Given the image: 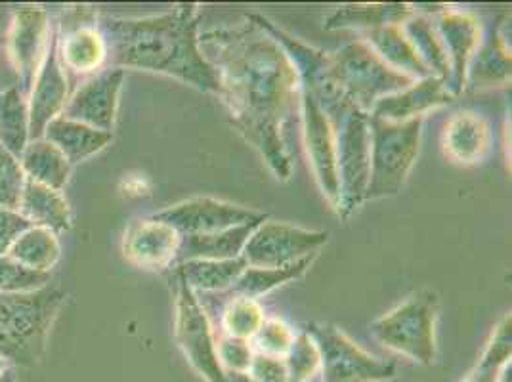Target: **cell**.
<instances>
[{
	"mask_svg": "<svg viewBox=\"0 0 512 382\" xmlns=\"http://www.w3.org/2000/svg\"><path fill=\"white\" fill-rule=\"evenodd\" d=\"M327 243L325 232H314L287 222H262L249 235L241 258L251 268H285L318 256Z\"/></svg>",
	"mask_w": 512,
	"mask_h": 382,
	"instance_id": "9c48e42d",
	"label": "cell"
},
{
	"mask_svg": "<svg viewBox=\"0 0 512 382\" xmlns=\"http://www.w3.org/2000/svg\"><path fill=\"white\" fill-rule=\"evenodd\" d=\"M58 35V58L75 75H88L107 64V44L98 29V16L86 8L67 14Z\"/></svg>",
	"mask_w": 512,
	"mask_h": 382,
	"instance_id": "5bb4252c",
	"label": "cell"
},
{
	"mask_svg": "<svg viewBox=\"0 0 512 382\" xmlns=\"http://www.w3.org/2000/svg\"><path fill=\"white\" fill-rule=\"evenodd\" d=\"M20 163L27 180H33L56 191L64 190L71 174V165L62 155V151L44 138L31 140L27 144Z\"/></svg>",
	"mask_w": 512,
	"mask_h": 382,
	"instance_id": "83f0119b",
	"label": "cell"
},
{
	"mask_svg": "<svg viewBox=\"0 0 512 382\" xmlns=\"http://www.w3.org/2000/svg\"><path fill=\"white\" fill-rule=\"evenodd\" d=\"M283 360L289 371V382H308L320 371L318 346L306 331L295 335V342Z\"/></svg>",
	"mask_w": 512,
	"mask_h": 382,
	"instance_id": "d590c367",
	"label": "cell"
},
{
	"mask_svg": "<svg viewBox=\"0 0 512 382\" xmlns=\"http://www.w3.org/2000/svg\"><path fill=\"white\" fill-rule=\"evenodd\" d=\"M425 117L406 123H392L369 115L371 128V159L365 201L398 195L406 186L423 136Z\"/></svg>",
	"mask_w": 512,
	"mask_h": 382,
	"instance_id": "5b68a950",
	"label": "cell"
},
{
	"mask_svg": "<svg viewBox=\"0 0 512 382\" xmlns=\"http://www.w3.org/2000/svg\"><path fill=\"white\" fill-rule=\"evenodd\" d=\"M511 67V46L503 31L495 29L472 56L467 71V85L472 90L507 85L511 83Z\"/></svg>",
	"mask_w": 512,
	"mask_h": 382,
	"instance_id": "603a6c76",
	"label": "cell"
},
{
	"mask_svg": "<svg viewBox=\"0 0 512 382\" xmlns=\"http://www.w3.org/2000/svg\"><path fill=\"white\" fill-rule=\"evenodd\" d=\"M440 300L432 291H419L371 325L373 337L409 360L430 365L436 358V319Z\"/></svg>",
	"mask_w": 512,
	"mask_h": 382,
	"instance_id": "52a82bcc",
	"label": "cell"
},
{
	"mask_svg": "<svg viewBox=\"0 0 512 382\" xmlns=\"http://www.w3.org/2000/svg\"><path fill=\"white\" fill-rule=\"evenodd\" d=\"M251 342H253L251 346H253L255 354L285 358L295 342V333L281 319H266Z\"/></svg>",
	"mask_w": 512,
	"mask_h": 382,
	"instance_id": "74e56055",
	"label": "cell"
},
{
	"mask_svg": "<svg viewBox=\"0 0 512 382\" xmlns=\"http://www.w3.org/2000/svg\"><path fill=\"white\" fill-rule=\"evenodd\" d=\"M50 285L48 272H37L14 260L12 256H0V295H18L41 291Z\"/></svg>",
	"mask_w": 512,
	"mask_h": 382,
	"instance_id": "e575fe53",
	"label": "cell"
},
{
	"mask_svg": "<svg viewBox=\"0 0 512 382\" xmlns=\"http://www.w3.org/2000/svg\"><path fill=\"white\" fill-rule=\"evenodd\" d=\"M31 224L12 211L0 209V256L6 255L18 235L29 230Z\"/></svg>",
	"mask_w": 512,
	"mask_h": 382,
	"instance_id": "60d3db41",
	"label": "cell"
},
{
	"mask_svg": "<svg viewBox=\"0 0 512 382\" xmlns=\"http://www.w3.org/2000/svg\"><path fill=\"white\" fill-rule=\"evenodd\" d=\"M18 214L33 228H43L52 234H65L71 230V209L64 193L33 180L25 182Z\"/></svg>",
	"mask_w": 512,
	"mask_h": 382,
	"instance_id": "44dd1931",
	"label": "cell"
},
{
	"mask_svg": "<svg viewBox=\"0 0 512 382\" xmlns=\"http://www.w3.org/2000/svg\"><path fill=\"white\" fill-rule=\"evenodd\" d=\"M182 235L157 218L130 222L123 237V255L130 264L146 270H165L176 264Z\"/></svg>",
	"mask_w": 512,
	"mask_h": 382,
	"instance_id": "e0dca14e",
	"label": "cell"
},
{
	"mask_svg": "<svg viewBox=\"0 0 512 382\" xmlns=\"http://www.w3.org/2000/svg\"><path fill=\"white\" fill-rule=\"evenodd\" d=\"M29 102L20 86L0 92V148L22 157L29 144Z\"/></svg>",
	"mask_w": 512,
	"mask_h": 382,
	"instance_id": "f1b7e54d",
	"label": "cell"
},
{
	"mask_svg": "<svg viewBox=\"0 0 512 382\" xmlns=\"http://www.w3.org/2000/svg\"><path fill=\"white\" fill-rule=\"evenodd\" d=\"M318 346L323 382H383L396 375L392 363L377 360L333 325H310Z\"/></svg>",
	"mask_w": 512,
	"mask_h": 382,
	"instance_id": "ba28073f",
	"label": "cell"
},
{
	"mask_svg": "<svg viewBox=\"0 0 512 382\" xmlns=\"http://www.w3.org/2000/svg\"><path fill=\"white\" fill-rule=\"evenodd\" d=\"M0 382H16V375L12 369H6L2 375H0Z\"/></svg>",
	"mask_w": 512,
	"mask_h": 382,
	"instance_id": "7bdbcfd3",
	"label": "cell"
},
{
	"mask_svg": "<svg viewBox=\"0 0 512 382\" xmlns=\"http://www.w3.org/2000/svg\"><path fill=\"white\" fill-rule=\"evenodd\" d=\"M107 44V62L117 69H140L174 77L218 96V77L199 46V8L178 4L146 18H98Z\"/></svg>",
	"mask_w": 512,
	"mask_h": 382,
	"instance_id": "7a4b0ae2",
	"label": "cell"
},
{
	"mask_svg": "<svg viewBox=\"0 0 512 382\" xmlns=\"http://www.w3.org/2000/svg\"><path fill=\"white\" fill-rule=\"evenodd\" d=\"M216 352L226 373H247L255 356L249 340L234 339L228 335H224L220 342H216Z\"/></svg>",
	"mask_w": 512,
	"mask_h": 382,
	"instance_id": "f35d334b",
	"label": "cell"
},
{
	"mask_svg": "<svg viewBox=\"0 0 512 382\" xmlns=\"http://www.w3.org/2000/svg\"><path fill=\"white\" fill-rule=\"evenodd\" d=\"M314 260H316V256H310V258H304L297 264H291L285 268H251V266H247V270L241 274V277L235 281L234 287L230 289V295L255 298L256 300V298L278 289L281 285L304 276Z\"/></svg>",
	"mask_w": 512,
	"mask_h": 382,
	"instance_id": "1f68e13d",
	"label": "cell"
},
{
	"mask_svg": "<svg viewBox=\"0 0 512 382\" xmlns=\"http://www.w3.org/2000/svg\"><path fill=\"white\" fill-rule=\"evenodd\" d=\"M436 31L444 43L449 60V92L459 96L467 86V71L476 48L482 43V25L469 14L444 8L438 16Z\"/></svg>",
	"mask_w": 512,
	"mask_h": 382,
	"instance_id": "ac0fdd59",
	"label": "cell"
},
{
	"mask_svg": "<svg viewBox=\"0 0 512 382\" xmlns=\"http://www.w3.org/2000/svg\"><path fill=\"white\" fill-rule=\"evenodd\" d=\"M247 270V262L239 256L232 260H186L178 264L180 277L195 291H228Z\"/></svg>",
	"mask_w": 512,
	"mask_h": 382,
	"instance_id": "4316f807",
	"label": "cell"
},
{
	"mask_svg": "<svg viewBox=\"0 0 512 382\" xmlns=\"http://www.w3.org/2000/svg\"><path fill=\"white\" fill-rule=\"evenodd\" d=\"M329 69L344 98L365 113H371L384 96L396 94L415 83L411 77L384 64L363 39L329 54Z\"/></svg>",
	"mask_w": 512,
	"mask_h": 382,
	"instance_id": "8992f818",
	"label": "cell"
},
{
	"mask_svg": "<svg viewBox=\"0 0 512 382\" xmlns=\"http://www.w3.org/2000/svg\"><path fill=\"white\" fill-rule=\"evenodd\" d=\"M407 39L417 50L421 62L427 65L428 71L432 77L442 79L446 85L449 81V60L446 54L444 43L436 31V25L430 22L427 16H411L404 25H402Z\"/></svg>",
	"mask_w": 512,
	"mask_h": 382,
	"instance_id": "f546056e",
	"label": "cell"
},
{
	"mask_svg": "<svg viewBox=\"0 0 512 382\" xmlns=\"http://www.w3.org/2000/svg\"><path fill=\"white\" fill-rule=\"evenodd\" d=\"M69 100V85L58 58V35L52 31L48 52L29 92V140H41L50 121L62 115Z\"/></svg>",
	"mask_w": 512,
	"mask_h": 382,
	"instance_id": "2e32d148",
	"label": "cell"
},
{
	"mask_svg": "<svg viewBox=\"0 0 512 382\" xmlns=\"http://www.w3.org/2000/svg\"><path fill=\"white\" fill-rule=\"evenodd\" d=\"M27 176L18 157L0 148V209L18 213Z\"/></svg>",
	"mask_w": 512,
	"mask_h": 382,
	"instance_id": "8d00e7d4",
	"label": "cell"
},
{
	"mask_svg": "<svg viewBox=\"0 0 512 382\" xmlns=\"http://www.w3.org/2000/svg\"><path fill=\"white\" fill-rule=\"evenodd\" d=\"M220 27L199 37L218 77V96L237 132L260 153L272 174H293L285 128L300 102V79L285 50L256 23Z\"/></svg>",
	"mask_w": 512,
	"mask_h": 382,
	"instance_id": "6da1fadb",
	"label": "cell"
},
{
	"mask_svg": "<svg viewBox=\"0 0 512 382\" xmlns=\"http://www.w3.org/2000/svg\"><path fill=\"white\" fill-rule=\"evenodd\" d=\"M511 314L501 319V323L495 327V333L491 335L490 342L482 354L476 367L469 373L465 382H501L507 371V365L511 363L512 331Z\"/></svg>",
	"mask_w": 512,
	"mask_h": 382,
	"instance_id": "d6a6232c",
	"label": "cell"
},
{
	"mask_svg": "<svg viewBox=\"0 0 512 382\" xmlns=\"http://www.w3.org/2000/svg\"><path fill=\"white\" fill-rule=\"evenodd\" d=\"M312 94L333 127L341 184V205L337 213L348 218L365 203L371 159L369 113L346 100L335 85L320 86Z\"/></svg>",
	"mask_w": 512,
	"mask_h": 382,
	"instance_id": "3957f363",
	"label": "cell"
},
{
	"mask_svg": "<svg viewBox=\"0 0 512 382\" xmlns=\"http://www.w3.org/2000/svg\"><path fill=\"white\" fill-rule=\"evenodd\" d=\"M228 382H255L247 373H232L228 371Z\"/></svg>",
	"mask_w": 512,
	"mask_h": 382,
	"instance_id": "b9f144b4",
	"label": "cell"
},
{
	"mask_svg": "<svg viewBox=\"0 0 512 382\" xmlns=\"http://www.w3.org/2000/svg\"><path fill=\"white\" fill-rule=\"evenodd\" d=\"M300 107H302V134L314 178L321 193L327 197L331 207L339 211L341 205V184L337 169V148L333 127L323 113L314 94L300 85Z\"/></svg>",
	"mask_w": 512,
	"mask_h": 382,
	"instance_id": "8fae6325",
	"label": "cell"
},
{
	"mask_svg": "<svg viewBox=\"0 0 512 382\" xmlns=\"http://www.w3.org/2000/svg\"><path fill=\"white\" fill-rule=\"evenodd\" d=\"M65 293L44 287L33 293L0 295V358L22 367L41 363Z\"/></svg>",
	"mask_w": 512,
	"mask_h": 382,
	"instance_id": "277c9868",
	"label": "cell"
},
{
	"mask_svg": "<svg viewBox=\"0 0 512 382\" xmlns=\"http://www.w3.org/2000/svg\"><path fill=\"white\" fill-rule=\"evenodd\" d=\"M50 37L52 29L46 10L20 8L14 12L6 37V54L18 73V86L25 98H29L37 73L46 58Z\"/></svg>",
	"mask_w": 512,
	"mask_h": 382,
	"instance_id": "4fadbf2b",
	"label": "cell"
},
{
	"mask_svg": "<svg viewBox=\"0 0 512 382\" xmlns=\"http://www.w3.org/2000/svg\"><path fill=\"white\" fill-rule=\"evenodd\" d=\"M43 138L62 151L71 167L100 153L113 142L111 132L88 127L79 121L65 119L62 115L48 123Z\"/></svg>",
	"mask_w": 512,
	"mask_h": 382,
	"instance_id": "7402d4cb",
	"label": "cell"
},
{
	"mask_svg": "<svg viewBox=\"0 0 512 382\" xmlns=\"http://www.w3.org/2000/svg\"><path fill=\"white\" fill-rule=\"evenodd\" d=\"M153 218L169 224L180 235H203L232 230L253 222H264L268 214L214 197H193L153 214Z\"/></svg>",
	"mask_w": 512,
	"mask_h": 382,
	"instance_id": "7c38bea8",
	"label": "cell"
},
{
	"mask_svg": "<svg viewBox=\"0 0 512 382\" xmlns=\"http://www.w3.org/2000/svg\"><path fill=\"white\" fill-rule=\"evenodd\" d=\"M123 83V69H104L75 90V94L65 104L62 117L113 134Z\"/></svg>",
	"mask_w": 512,
	"mask_h": 382,
	"instance_id": "9a60e30c",
	"label": "cell"
},
{
	"mask_svg": "<svg viewBox=\"0 0 512 382\" xmlns=\"http://www.w3.org/2000/svg\"><path fill=\"white\" fill-rule=\"evenodd\" d=\"M247 375L255 382H289V371L283 358L255 354Z\"/></svg>",
	"mask_w": 512,
	"mask_h": 382,
	"instance_id": "ab89813d",
	"label": "cell"
},
{
	"mask_svg": "<svg viewBox=\"0 0 512 382\" xmlns=\"http://www.w3.org/2000/svg\"><path fill=\"white\" fill-rule=\"evenodd\" d=\"M413 14L415 8L409 4H348L327 18L325 29H358L369 33L384 25H404Z\"/></svg>",
	"mask_w": 512,
	"mask_h": 382,
	"instance_id": "484cf974",
	"label": "cell"
},
{
	"mask_svg": "<svg viewBox=\"0 0 512 382\" xmlns=\"http://www.w3.org/2000/svg\"><path fill=\"white\" fill-rule=\"evenodd\" d=\"M8 256L18 260L23 266L37 270V272H48L58 264L62 247L58 241V235L43 230V228H29L23 234L16 237L12 247L8 249Z\"/></svg>",
	"mask_w": 512,
	"mask_h": 382,
	"instance_id": "4dcf8cb0",
	"label": "cell"
},
{
	"mask_svg": "<svg viewBox=\"0 0 512 382\" xmlns=\"http://www.w3.org/2000/svg\"><path fill=\"white\" fill-rule=\"evenodd\" d=\"M453 100V94L449 92L448 85L442 79L427 77L421 81H415L413 85L404 90L384 96L373 109L371 117L392 121V123H406L411 119L427 117L428 111L446 106Z\"/></svg>",
	"mask_w": 512,
	"mask_h": 382,
	"instance_id": "d6986e66",
	"label": "cell"
},
{
	"mask_svg": "<svg viewBox=\"0 0 512 382\" xmlns=\"http://www.w3.org/2000/svg\"><path fill=\"white\" fill-rule=\"evenodd\" d=\"M6 369H8V363H6V361L2 360V358H0V375H2V373H4V371H6Z\"/></svg>",
	"mask_w": 512,
	"mask_h": 382,
	"instance_id": "ee69618b",
	"label": "cell"
},
{
	"mask_svg": "<svg viewBox=\"0 0 512 382\" xmlns=\"http://www.w3.org/2000/svg\"><path fill=\"white\" fill-rule=\"evenodd\" d=\"M176 316L174 335L195 371L209 382H228V373L220 365L211 323L205 308L192 289L176 277Z\"/></svg>",
	"mask_w": 512,
	"mask_h": 382,
	"instance_id": "30bf717a",
	"label": "cell"
},
{
	"mask_svg": "<svg viewBox=\"0 0 512 382\" xmlns=\"http://www.w3.org/2000/svg\"><path fill=\"white\" fill-rule=\"evenodd\" d=\"M266 316L262 306L255 298L234 297L224 314H222V329L228 337L234 339L251 340L255 339L256 333L264 325Z\"/></svg>",
	"mask_w": 512,
	"mask_h": 382,
	"instance_id": "836d02e7",
	"label": "cell"
},
{
	"mask_svg": "<svg viewBox=\"0 0 512 382\" xmlns=\"http://www.w3.org/2000/svg\"><path fill=\"white\" fill-rule=\"evenodd\" d=\"M266 222V220H264ZM258 224L262 222H253L245 226H237L232 230L216 232V234L203 235H182L180 251L176 256V262H186V260H232L239 258L243 253V247L253 234Z\"/></svg>",
	"mask_w": 512,
	"mask_h": 382,
	"instance_id": "d4e9b609",
	"label": "cell"
},
{
	"mask_svg": "<svg viewBox=\"0 0 512 382\" xmlns=\"http://www.w3.org/2000/svg\"><path fill=\"white\" fill-rule=\"evenodd\" d=\"M442 148L453 163L476 165L490 153V125L476 113H455L442 132Z\"/></svg>",
	"mask_w": 512,
	"mask_h": 382,
	"instance_id": "ffe728a7",
	"label": "cell"
},
{
	"mask_svg": "<svg viewBox=\"0 0 512 382\" xmlns=\"http://www.w3.org/2000/svg\"><path fill=\"white\" fill-rule=\"evenodd\" d=\"M363 41L375 50V54L383 60L384 64L390 65L398 73L411 77L413 81L432 77L427 65L421 62L417 50L407 39L402 25H384L379 29H373L365 33Z\"/></svg>",
	"mask_w": 512,
	"mask_h": 382,
	"instance_id": "cb8c5ba5",
	"label": "cell"
}]
</instances>
